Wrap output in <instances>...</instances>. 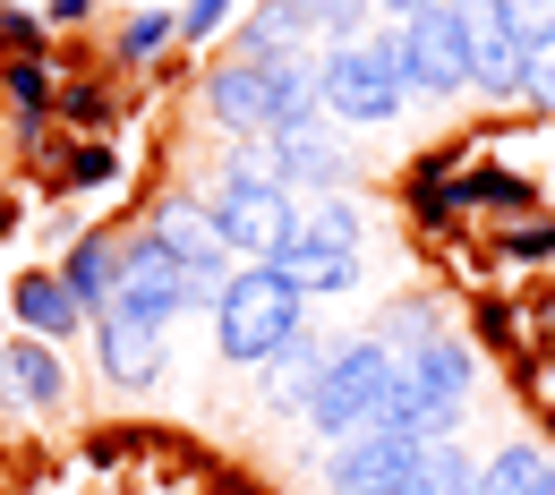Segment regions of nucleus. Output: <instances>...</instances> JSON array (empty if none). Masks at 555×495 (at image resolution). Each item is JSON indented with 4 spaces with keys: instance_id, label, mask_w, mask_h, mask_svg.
<instances>
[{
    "instance_id": "f257e3e1",
    "label": "nucleus",
    "mask_w": 555,
    "mask_h": 495,
    "mask_svg": "<svg viewBox=\"0 0 555 495\" xmlns=\"http://www.w3.org/2000/svg\"><path fill=\"white\" fill-rule=\"evenodd\" d=\"M299 325H308V299L274 257L231 265V283L214 290V359H231V367H266Z\"/></svg>"
},
{
    "instance_id": "f03ea898",
    "label": "nucleus",
    "mask_w": 555,
    "mask_h": 495,
    "mask_svg": "<svg viewBox=\"0 0 555 495\" xmlns=\"http://www.w3.org/2000/svg\"><path fill=\"white\" fill-rule=\"evenodd\" d=\"M393 376H402V359L385 351L376 334H350L325 351L317 367V385H308V411L299 419L317 427V444H343V435H367V419L385 411V393H393Z\"/></svg>"
},
{
    "instance_id": "7ed1b4c3",
    "label": "nucleus",
    "mask_w": 555,
    "mask_h": 495,
    "mask_svg": "<svg viewBox=\"0 0 555 495\" xmlns=\"http://www.w3.org/2000/svg\"><path fill=\"white\" fill-rule=\"evenodd\" d=\"M376 52H385V69L402 94H470V43H462V9L453 0H427L418 17L402 26H385V35H367Z\"/></svg>"
},
{
    "instance_id": "20e7f679",
    "label": "nucleus",
    "mask_w": 555,
    "mask_h": 495,
    "mask_svg": "<svg viewBox=\"0 0 555 495\" xmlns=\"http://www.w3.org/2000/svg\"><path fill=\"white\" fill-rule=\"evenodd\" d=\"M206 213H214V239L240 257V265H266L299 239V197L274 188V180H240V171H214L206 188Z\"/></svg>"
},
{
    "instance_id": "39448f33",
    "label": "nucleus",
    "mask_w": 555,
    "mask_h": 495,
    "mask_svg": "<svg viewBox=\"0 0 555 495\" xmlns=\"http://www.w3.org/2000/svg\"><path fill=\"white\" fill-rule=\"evenodd\" d=\"M317 103H325V120L334 129H385V120H402V86L385 69V52L359 35V43H334V52H317Z\"/></svg>"
},
{
    "instance_id": "423d86ee",
    "label": "nucleus",
    "mask_w": 555,
    "mask_h": 495,
    "mask_svg": "<svg viewBox=\"0 0 555 495\" xmlns=\"http://www.w3.org/2000/svg\"><path fill=\"white\" fill-rule=\"evenodd\" d=\"M145 239H163L171 257H180V274H189V290H197V308H214V290L231 283V248L214 239V213H206V188H171V197H154V213L138 222Z\"/></svg>"
},
{
    "instance_id": "0eeeda50",
    "label": "nucleus",
    "mask_w": 555,
    "mask_h": 495,
    "mask_svg": "<svg viewBox=\"0 0 555 495\" xmlns=\"http://www.w3.org/2000/svg\"><path fill=\"white\" fill-rule=\"evenodd\" d=\"M462 9V43H470V86L513 103L521 94V52H530V26L504 9V0H453Z\"/></svg>"
},
{
    "instance_id": "6e6552de",
    "label": "nucleus",
    "mask_w": 555,
    "mask_h": 495,
    "mask_svg": "<svg viewBox=\"0 0 555 495\" xmlns=\"http://www.w3.org/2000/svg\"><path fill=\"white\" fill-rule=\"evenodd\" d=\"M343 171H350V154H343V129L317 112V120H299V129H274L266 138V180L274 188H291V197H334L343 188Z\"/></svg>"
},
{
    "instance_id": "1a4fd4ad",
    "label": "nucleus",
    "mask_w": 555,
    "mask_h": 495,
    "mask_svg": "<svg viewBox=\"0 0 555 495\" xmlns=\"http://www.w3.org/2000/svg\"><path fill=\"white\" fill-rule=\"evenodd\" d=\"M112 308H129L138 325H163V334H171V316H180V308H197V290H189L180 257H171L163 239L129 231V248H120V290H112Z\"/></svg>"
},
{
    "instance_id": "9d476101",
    "label": "nucleus",
    "mask_w": 555,
    "mask_h": 495,
    "mask_svg": "<svg viewBox=\"0 0 555 495\" xmlns=\"http://www.w3.org/2000/svg\"><path fill=\"white\" fill-rule=\"evenodd\" d=\"M402 385H411L418 402L444 419V435H453V427H462V411H470V393H479V351H470L462 334H436L427 351L402 359Z\"/></svg>"
},
{
    "instance_id": "9b49d317",
    "label": "nucleus",
    "mask_w": 555,
    "mask_h": 495,
    "mask_svg": "<svg viewBox=\"0 0 555 495\" xmlns=\"http://www.w3.org/2000/svg\"><path fill=\"white\" fill-rule=\"evenodd\" d=\"M206 112L231 129V138H266V129H274V69L222 52V61L206 69Z\"/></svg>"
},
{
    "instance_id": "f8f14e48",
    "label": "nucleus",
    "mask_w": 555,
    "mask_h": 495,
    "mask_svg": "<svg viewBox=\"0 0 555 495\" xmlns=\"http://www.w3.org/2000/svg\"><path fill=\"white\" fill-rule=\"evenodd\" d=\"M418 453L427 444H402V435H343V444H325V487L334 495H376V487H393V479H411L418 470Z\"/></svg>"
},
{
    "instance_id": "ddd939ff",
    "label": "nucleus",
    "mask_w": 555,
    "mask_h": 495,
    "mask_svg": "<svg viewBox=\"0 0 555 495\" xmlns=\"http://www.w3.org/2000/svg\"><path fill=\"white\" fill-rule=\"evenodd\" d=\"M0 393H9L17 411H35V419L69 411V359H61V342L9 334V342H0Z\"/></svg>"
},
{
    "instance_id": "4468645a",
    "label": "nucleus",
    "mask_w": 555,
    "mask_h": 495,
    "mask_svg": "<svg viewBox=\"0 0 555 495\" xmlns=\"http://www.w3.org/2000/svg\"><path fill=\"white\" fill-rule=\"evenodd\" d=\"M86 334H94V359H103V376H112L120 393H145V385L163 376V325H138L129 308H94Z\"/></svg>"
},
{
    "instance_id": "2eb2a0df",
    "label": "nucleus",
    "mask_w": 555,
    "mask_h": 495,
    "mask_svg": "<svg viewBox=\"0 0 555 495\" xmlns=\"http://www.w3.org/2000/svg\"><path fill=\"white\" fill-rule=\"evenodd\" d=\"M120 248H129V231H103V222L69 239V257H61V290H69L86 316L112 308V290H120Z\"/></svg>"
},
{
    "instance_id": "dca6fc26",
    "label": "nucleus",
    "mask_w": 555,
    "mask_h": 495,
    "mask_svg": "<svg viewBox=\"0 0 555 495\" xmlns=\"http://www.w3.org/2000/svg\"><path fill=\"white\" fill-rule=\"evenodd\" d=\"M9 316H17V334H35V342H61V351L86 334V308L61 290V274H17V283H9Z\"/></svg>"
},
{
    "instance_id": "f3484780",
    "label": "nucleus",
    "mask_w": 555,
    "mask_h": 495,
    "mask_svg": "<svg viewBox=\"0 0 555 495\" xmlns=\"http://www.w3.org/2000/svg\"><path fill=\"white\" fill-rule=\"evenodd\" d=\"M274 265L291 274V283H299V299H343V290H359V248H334V239H308V231H299V239L282 248Z\"/></svg>"
},
{
    "instance_id": "a211bd4d",
    "label": "nucleus",
    "mask_w": 555,
    "mask_h": 495,
    "mask_svg": "<svg viewBox=\"0 0 555 495\" xmlns=\"http://www.w3.org/2000/svg\"><path fill=\"white\" fill-rule=\"evenodd\" d=\"M171 43H180V17H171L163 0H138V9L120 17V35H112V61H120V69H154Z\"/></svg>"
},
{
    "instance_id": "6ab92c4d",
    "label": "nucleus",
    "mask_w": 555,
    "mask_h": 495,
    "mask_svg": "<svg viewBox=\"0 0 555 495\" xmlns=\"http://www.w3.org/2000/svg\"><path fill=\"white\" fill-rule=\"evenodd\" d=\"M325 351H334V342H325L317 325H299V334H291V342L266 359V376H274V402H282V411H308V385H317Z\"/></svg>"
},
{
    "instance_id": "aec40b11",
    "label": "nucleus",
    "mask_w": 555,
    "mask_h": 495,
    "mask_svg": "<svg viewBox=\"0 0 555 495\" xmlns=\"http://www.w3.org/2000/svg\"><path fill=\"white\" fill-rule=\"evenodd\" d=\"M0 103L17 112V120H43V112H61V77L43 52H17V61H0Z\"/></svg>"
},
{
    "instance_id": "412c9836",
    "label": "nucleus",
    "mask_w": 555,
    "mask_h": 495,
    "mask_svg": "<svg viewBox=\"0 0 555 495\" xmlns=\"http://www.w3.org/2000/svg\"><path fill=\"white\" fill-rule=\"evenodd\" d=\"M367 334H376V342H385L393 359H411V351H427V342L444 334V308H436V299H418V290H411V299H393V308H385V316H376Z\"/></svg>"
},
{
    "instance_id": "4be33fe9",
    "label": "nucleus",
    "mask_w": 555,
    "mask_h": 495,
    "mask_svg": "<svg viewBox=\"0 0 555 495\" xmlns=\"http://www.w3.org/2000/svg\"><path fill=\"white\" fill-rule=\"evenodd\" d=\"M299 35H308V26H299V9L257 0V17L231 35V52H240V61H282V52H299Z\"/></svg>"
},
{
    "instance_id": "5701e85b",
    "label": "nucleus",
    "mask_w": 555,
    "mask_h": 495,
    "mask_svg": "<svg viewBox=\"0 0 555 495\" xmlns=\"http://www.w3.org/2000/svg\"><path fill=\"white\" fill-rule=\"evenodd\" d=\"M539 470H547L539 444H504V453H487V461H479V487H470V495H539Z\"/></svg>"
},
{
    "instance_id": "b1692460",
    "label": "nucleus",
    "mask_w": 555,
    "mask_h": 495,
    "mask_svg": "<svg viewBox=\"0 0 555 495\" xmlns=\"http://www.w3.org/2000/svg\"><path fill=\"white\" fill-rule=\"evenodd\" d=\"M282 9H299V26L325 35V52H334V43H359V26H367L376 0H282Z\"/></svg>"
},
{
    "instance_id": "393cba45",
    "label": "nucleus",
    "mask_w": 555,
    "mask_h": 495,
    "mask_svg": "<svg viewBox=\"0 0 555 495\" xmlns=\"http://www.w3.org/2000/svg\"><path fill=\"white\" fill-rule=\"evenodd\" d=\"M418 487H427V495H470V487H479V461L444 435V444H427V453H418Z\"/></svg>"
},
{
    "instance_id": "a878e982",
    "label": "nucleus",
    "mask_w": 555,
    "mask_h": 495,
    "mask_svg": "<svg viewBox=\"0 0 555 495\" xmlns=\"http://www.w3.org/2000/svg\"><path fill=\"white\" fill-rule=\"evenodd\" d=\"M299 231H308V239H334V248H359L367 213L350 206V197H317V206H299Z\"/></svg>"
},
{
    "instance_id": "bb28decb",
    "label": "nucleus",
    "mask_w": 555,
    "mask_h": 495,
    "mask_svg": "<svg viewBox=\"0 0 555 495\" xmlns=\"http://www.w3.org/2000/svg\"><path fill=\"white\" fill-rule=\"evenodd\" d=\"M513 103L555 112V35H547V26H530V52H521V94H513Z\"/></svg>"
},
{
    "instance_id": "cd10ccee",
    "label": "nucleus",
    "mask_w": 555,
    "mask_h": 495,
    "mask_svg": "<svg viewBox=\"0 0 555 495\" xmlns=\"http://www.w3.org/2000/svg\"><path fill=\"white\" fill-rule=\"evenodd\" d=\"M120 180V154L103 138H77L69 154H61V188H112Z\"/></svg>"
},
{
    "instance_id": "c85d7f7f",
    "label": "nucleus",
    "mask_w": 555,
    "mask_h": 495,
    "mask_svg": "<svg viewBox=\"0 0 555 495\" xmlns=\"http://www.w3.org/2000/svg\"><path fill=\"white\" fill-rule=\"evenodd\" d=\"M112 112H120V94H112L103 77H77V86H61V120H77L86 138H94V129H103Z\"/></svg>"
},
{
    "instance_id": "c756f323",
    "label": "nucleus",
    "mask_w": 555,
    "mask_h": 495,
    "mask_svg": "<svg viewBox=\"0 0 555 495\" xmlns=\"http://www.w3.org/2000/svg\"><path fill=\"white\" fill-rule=\"evenodd\" d=\"M231 9H240V0H180V9H171V17H180V43H189V52H206L214 35L231 26Z\"/></svg>"
},
{
    "instance_id": "7c9ffc66",
    "label": "nucleus",
    "mask_w": 555,
    "mask_h": 495,
    "mask_svg": "<svg viewBox=\"0 0 555 495\" xmlns=\"http://www.w3.org/2000/svg\"><path fill=\"white\" fill-rule=\"evenodd\" d=\"M43 9H0V61H17V52H43Z\"/></svg>"
},
{
    "instance_id": "2f4dec72",
    "label": "nucleus",
    "mask_w": 555,
    "mask_h": 495,
    "mask_svg": "<svg viewBox=\"0 0 555 495\" xmlns=\"http://www.w3.org/2000/svg\"><path fill=\"white\" fill-rule=\"evenodd\" d=\"M504 248H513V257H555V222H513Z\"/></svg>"
},
{
    "instance_id": "473e14b6",
    "label": "nucleus",
    "mask_w": 555,
    "mask_h": 495,
    "mask_svg": "<svg viewBox=\"0 0 555 495\" xmlns=\"http://www.w3.org/2000/svg\"><path fill=\"white\" fill-rule=\"evenodd\" d=\"M35 9H43V26H52V35H77V26L94 17V0H35Z\"/></svg>"
},
{
    "instance_id": "72a5a7b5",
    "label": "nucleus",
    "mask_w": 555,
    "mask_h": 495,
    "mask_svg": "<svg viewBox=\"0 0 555 495\" xmlns=\"http://www.w3.org/2000/svg\"><path fill=\"white\" fill-rule=\"evenodd\" d=\"M504 9H513L521 26H547V17H555V0H504Z\"/></svg>"
},
{
    "instance_id": "f704fd0d",
    "label": "nucleus",
    "mask_w": 555,
    "mask_h": 495,
    "mask_svg": "<svg viewBox=\"0 0 555 495\" xmlns=\"http://www.w3.org/2000/svg\"><path fill=\"white\" fill-rule=\"evenodd\" d=\"M376 9H385V17H393V26H402V17H418V9H427V0H376Z\"/></svg>"
},
{
    "instance_id": "c9c22d12",
    "label": "nucleus",
    "mask_w": 555,
    "mask_h": 495,
    "mask_svg": "<svg viewBox=\"0 0 555 495\" xmlns=\"http://www.w3.org/2000/svg\"><path fill=\"white\" fill-rule=\"evenodd\" d=\"M376 495H427V487H418V470H411V479H393V487H376Z\"/></svg>"
},
{
    "instance_id": "e433bc0d",
    "label": "nucleus",
    "mask_w": 555,
    "mask_h": 495,
    "mask_svg": "<svg viewBox=\"0 0 555 495\" xmlns=\"http://www.w3.org/2000/svg\"><path fill=\"white\" fill-rule=\"evenodd\" d=\"M539 495H555V453H547V470H539Z\"/></svg>"
},
{
    "instance_id": "4c0bfd02",
    "label": "nucleus",
    "mask_w": 555,
    "mask_h": 495,
    "mask_svg": "<svg viewBox=\"0 0 555 495\" xmlns=\"http://www.w3.org/2000/svg\"><path fill=\"white\" fill-rule=\"evenodd\" d=\"M547 35H555V17H547Z\"/></svg>"
},
{
    "instance_id": "58836bf2",
    "label": "nucleus",
    "mask_w": 555,
    "mask_h": 495,
    "mask_svg": "<svg viewBox=\"0 0 555 495\" xmlns=\"http://www.w3.org/2000/svg\"><path fill=\"white\" fill-rule=\"evenodd\" d=\"M163 9H171V0H163Z\"/></svg>"
},
{
    "instance_id": "ea45409f",
    "label": "nucleus",
    "mask_w": 555,
    "mask_h": 495,
    "mask_svg": "<svg viewBox=\"0 0 555 495\" xmlns=\"http://www.w3.org/2000/svg\"><path fill=\"white\" fill-rule=\"evenodd\" d=\"M0 342H9V334H0Z\"/></svg>"
}]
</instances>
